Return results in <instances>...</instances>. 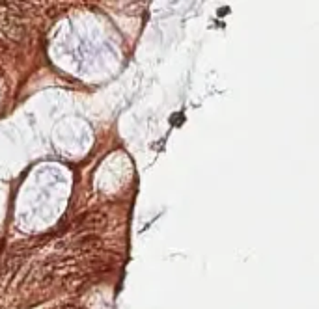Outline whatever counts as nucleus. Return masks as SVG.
Segmentation results:
<instances>
[{
  "mask_svg": "<svg viewBox=\"0 0 319 309\" xmlns=\"http://www.w3.org/2000/svg\"><path fill=\"white\" fill-rule=\"evenodd\" d=\"M0 32L11 41H21L26 34V26L17 13L4 11V13H0Z\"/></svg>",
  "mask_w": 319,
  "mask_h": 309,
  "instance_id": "nucleus-1",
  "label": "nucleus"
},
{
  "mask_svg": "<svg viewBox=\"0 0 319 309\" xmlns=\"http://www.w3.org/2000/svg\"><path fill=\"white\" fill-rule=\"evenodd\" d=\"M106 224V214L101 211H94V213H88L79 216L77 220V227L82 229V231H97Z\"/></svg>",
  "mask_w": 319,
  "mask_h": 309,
  "instance_id": "nucleus-2",
  "label": "nucleus"
}]
</instances>
